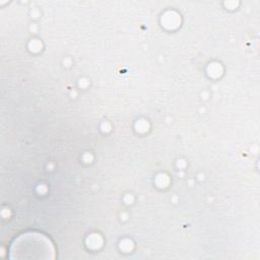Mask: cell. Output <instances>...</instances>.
<instances>
[{"mask_svg": "<svg viewBox=\"0 0 260 260\" xmlns=\"http://www.w3.org/2000/svg\"><path fill=\"white\" fill-rule=\"evenodd\" d=\"M10 257L14 259H51L54 258V247L45 235L28 232L14 240L10 248Z\"/></svg>", "mask_w": 260, "mask_h": 260, "instance_id": "6da1fadb", "label": "cell"}]
</instances>
